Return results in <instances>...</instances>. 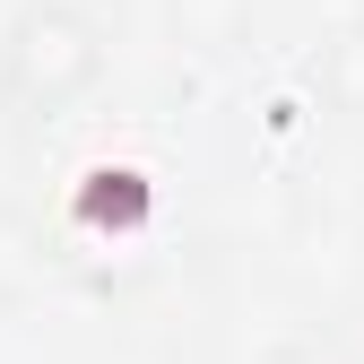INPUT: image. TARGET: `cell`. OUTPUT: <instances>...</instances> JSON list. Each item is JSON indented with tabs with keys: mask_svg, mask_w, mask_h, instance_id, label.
<instances>
[{
	"mask_svg": "<svg viewBox=\"0 0 364 364\" xmlns=\"http://www.w3.org/2000/svg\"><path fill=\"white\" fill-rule=\"evenodd\" d=\"M148 208H156V191H148L139 165H96L78 182V225L87 235H139Z\"/></svg>",
	"mask_w": 364,
	"mask_h": 364,
	"instance_id": "obj_1",
	"label": "cell"
}]
</instances>
